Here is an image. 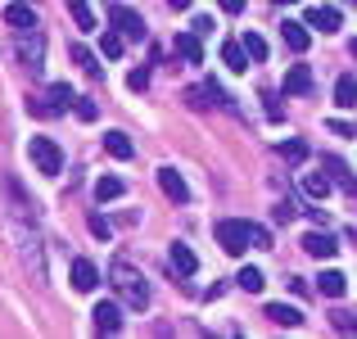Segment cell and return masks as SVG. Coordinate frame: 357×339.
<instances>
[{"label": "cell", "mask_w": 357, "mask_h": 339, "mask_svg": "<svg viewBox=\"0 0 357 339\" xmlns=\"http://www.w3.org/2000/svg\"><path fill=\"white\" fill-rule=\"evenodd\" d=\"M218 244L231 253V258H240V253H249V249H271V231L267 226H258V222H236V218H227V222H218Z\"/></svg>", "instance_id": "6da1fadb"}, {"label": "cell", "mask_w": 357, "mask_h": 339, "mask_svg": "<svg viewBox=\"0 0 357 339\" xmlns=\"http://www.w3.org/2000/svg\"><path fill=\"white\" fill-rule=\"evenodd\" d=\"M109 285L118 289V299H122L127 308H136V312H140V308H149V285H145V276H140L131 262L118 258L114 267H109Z\"/></svg>", "instance_id": "7a4b0ae2"}, {"label": "cell", "mask_w": 357, "mask_h": 339, "mask_svg": "<svg viewBox=\"0 0 357 339\" xmlns=\"http://www.w3.org/2000/svg\"><path fill=\"white\" fill-rule=\"evenodd\" d=\"M27 154H32L36 172H45V176H59V172H63V154H59V145H54L50 136H32Z\"/></svg>", "instance_id": "3957f363"}, {"label": "cell", "mask_w": 357, "mask_h": 339, "mask_svg": "<svg viewBox=\"0 0 357 339\" xmlns=\"http://www.w3.org/2000/svg\"><path fill=\"white\" fill-rule=\"evenodd\" d=\"M105 18L114 23V32L127 36V41H140V36H145V23H140V14H136V9H127V5H109Z\"/></svg>", "instance_id": "277c9868"}, {"label": "cell", "mask_w": 357, "mask_h": 339, "mask_svg": "<svg viewBox=\"0 0 357 339\" xmlns=\"http://www.w3.org/2000/svg\"><path fill=\"white\" fill-rule=\"evenodd\" d=\"M18 59H23L32 73H41V63H45V36L36 32V27L18 32Z\"/></svg>", "instance_id": "5b68a950"}, {"label": "cell", "mask_w": 357, "mask_h": 339, "mask_svg": "<svg viewBox=\"0 0 357 339\" xmlns=\"http://www.w3.org/2000/svg\"><path fill=\"white\" fill-rule=\"evenodd\" d=\"M91 326H96V335H118L122 331V308L118 303H96Z\"/></svg>", "instance_id": "8992f818"}, {"label": "cell", "mask_w": 357, "mask_h": 339, "mask_svg": "<svg viewBox=\"0 0 357 339\" xmlns=\"http://www.w3.org/2000/svg\"><path fill=\"white\" fill-rule=\"evenodd\" d=\"M158 186H163V195L172 204H190V186L181 181V172H176V167H158Z\"/></svg>", "instance_id": "52a82bcc"}, {"label": "cell", "mask_w": 357, "mask_h": 339, "mask_svg": "<svg viewBox=\"0 0 357 339\" xmlns=\"http://www.w3.org/2000/svg\"><path fill=\"white\" fill-rule=\"evenodd\" d=\"M303 249L312 253V258H335V253H340V240H335L331 231H307L303 235Z\"/></svg>", "instance_id": "ba28073f"}, {"label": "cell", "mask_w": 357, "mask_h": 339, "mask_svg": "<svg viewBox=\"0 0 357 339\" xmlns=\"http://www.w3.org/2000/svg\"><path fill=\"white\" fill-rule=\"evenodd\" d=\"M100 285V267L91 258H77L73 262V289H82V294H91V289Z\"/></svg>", "instance_id": "9c48e42d"}, {"label": "cell", "mask_w": 357, "mask_h": 339, "mask_svg": "<svg viewBox=\"0 0 357 339\" xmlns=\"http://www.w3.org/2000/svg\"><path fill=\"white\" fill-rule=\"evenodd\" d=\"M307 27H317V32H340V9L335 5H312L307 9Z\"/></svg>", "instance_id": "30bf717a"}, {"label": "cell", "mask_w": 357, "mask_h": 339, "mask_svg": "<svg viewBox=\"0 0 357 339\" xmlns=\"http://www.w3.org/2000/svg\"><path fill=\"white\" fill-rule=\"evenodd\" d=\"M312 91V68L307 63H294V68L285 73V96H307Z\"/></svg>", "instance_id": "8fae6325"}, {"label": "cell", "mask_w": 357, "mask_h": 339, "mask_svg": "<svg viewBox=\"0 0 357 339\" xmlns=\"http://www.w3.org/2000/svg\"><path fill=\"white\" fill-rule=\"evenodd\" d=\"M5 23L14 27V32H27V27H36V14H32V5H27V0H14V5L5 9Z\"/></svg>", "instance_id": "7c38bea8"}, {"label": "cell", "mask_w": 357, "mask_h": 339, "mask_svg": "<svg viewBox=\"0 0 357 339\" xmlns=\"http://www.w3.org/2000/svg\"><path fill=\"white\" fill-rule=\"evenodd\" d=\"M280 36H285V45H289L294 54H303L307 45H312V32H307V23H285V27H280Z\"/></svg>", "instance_id": "4fadbf2b"}, {"label": "cell", "mask_w": 357, "mask_h": 339, "mask_svg": "<svg viewBox=\"0 0 357 339\" xmlns=\"http://www.w3.org/2000/svg\"><path fill=\"white\" fill-rule=\"evenodd\" d=\"M167 262H172V271H181V276H195V267H199V258L190 253V244H172Z\"/></svg>", "instance_id": "5bb4252c"}, {"label": "cell", "mask_w": 357, "mask_h": 339, "mask_svg": "<svg viewBox=\"0 0 357 339\" xmlns=\"http://www.w3.org/2000/svg\"><path fill=\"white\" fill-rule=\"evenodd\" d=\"M176 54L185 63H204V45H199V32H181L176 36Z\"/></svg>", "instance_id": "9a60e30c"}, {"label": "cell", "mask_w": 357, "mask_h": 339, "mask_svg": "<svg viewBox=\"0 0 357 339\" xmlns=\"http://www.w3.org/2000/svg\"><path fill=\"white\" fill-rule=\"evenodd\" d=\"M317 289H321L326 299H344V289H349V276H344V271H321V280H317Z\"/></svg>", "instance_id": "2e32d148"}, {"label": "cell", "mask_w": 357, "mask_h": 339, "mask_svg": "<svg viewBox=\"0 0 357 339\" xmlns=\"http://www.w3.org/2000/svg\"><path fill=\"white\" fill-rule=\"evenodd\" d=\"M335 105H340V109H357V77H353V73H344V77L335 82Z\"/></svg>", "instance_id": "e0dca14e"}, {"label": "cell", "mask_w": 357, "mask_h": 339, "mask_svg": "<svg viewBox=\"0 0 357 339\" xmlns=\"http://www.w3.org/2000/svg\"><path fill=\"white\" fill-rule=\"evenodd\" d=\"M321 163H326V172H331V181H340V186H344L349 195H357V176H353L349 167L340 163V158H321Z\"/></svg>", "instance_id": "ac0fdd59"}, {"label": "cell", "mask_w": 357, "mask_h": 339, "mask_svg": "<svg viewBox=\"0 0 357 339\" xmlns=\"http://www.w3.org/2000/svg\"><path fill=\"white\" fill-rule=\"evenodd\" d=\"M222 63H227L231 73H244V68H249V54H244V45H240V41H227V45H222Z\"/></svg>", "instance_id": "d6986e66"}, {"label": "cell", "mask_w": 357, "mask_h": 339, "mask_svg": "<svg viewBox=\"0 0 357 339\" xmlns=\"http://www.w3.org/2000/svg\"><path fill=\"white\" fill-rule=\"evenodd\" d=\"M267 322H276V326H298V322H303V312H298V308H289V303H267Z\"/></svg>", "instance_id": "ffe728a7"}, {"label": "cell", "mask_w": 357, "mask_h": 339, "mask_svg": "<svg viewBox=\"0 0 357 339\" xmlns=\"http://www.w3.org/2000/svg\"><path fill=\"white\" fill-rule=\"evenodd\" d=\"M63 5H68L73 23H77L82 32H96V14H91V5H86V0H63Z\"/></svg>", "instance_id": "44dd1931"}, {"label": "cell", "mask_w": 357, "mask_h": 339, "mask_svg": "<svg viewBox=\"0 0 357 339\" xmlns=\"http://www.w3.org/2000/svg\"><path fill=\"white\" fill-rule=\"evenodd\" d=\"M331 186H335L331 172H307V176H303V190L312 195V199H326V195H331Z\"/></svg>", "instance_id": "7402d4cb"}, {"label": "cell", "mask_w": 357, "mask_h": 339, "mask_svg": "<svg viewBox=\"0 0 357 339\" xmlns=\"http://www.w3.org/2000/svg\"><path fill=\"white\" fill-rule=\"evenodd\" d=\"M105 149L114 158H131L136 149H131V140H127V131H105Z\"/></svg>", "instance_id": "603a6c76"}, {"label": "cell", "mask_w": 357, "mask_h": 339, "mask_svg": "<svg viewBox=\"0 0 357 339\" xmlns=\"http://www.w3.org/2000/svg\"><path fill=\"white\" fill-rule=\"evenodd\" d=\"M122 190H127V186H122V176H100V181H96V199H100V204L118 199Z\"/></svg>", "instance_id": "cb8c5ba5"}, {"label": "cell", "mask_w": 357, "mask_h": 339, "mask_svg": "<svg viewBox=\"0 0 357 339\" xmlns=\"http://www.w3.org/2000/svg\"><path fill=\"white\" fill-rule=\"evenodd\" d=\"M240 45H244V54H249V59H258V63L267 59V41H262L258 32H244V36H240Z\"/></svg>", "instance_id": "d4e9b609"}, {"label": "cell", "mask_w": 357, "mask_h": 339, "mask_svg": "<svg viewBox=\"0 0 357 339\" xmlns=\"http://www.w3.org/2000/svg\"><path fill=\"white\" fill-rule=\"evenodd\" d=\"M236 280H240V289H244V294H258V289L267 285V280H262V271H258V267H244V271H240Z\"/></svg>", "instance_id": "484cf974"}, {"label": "cell", "mask_w": 357, "mask_h": 339, "mask_svg": "<svg viewBox=\"0 0 357 339\" xmlns=\"http://www.w3.org/2000/svg\"><path fill=\"white\" fill-rule=\"evenodd\" d=\"M122 45H127V36H122V32H105V41H100V54H105V59H118Z\"/></svg>", "instance_id": "4316f807"}, {"label": "cell", "mask_w": 357, "mask_h": 339, "mask_svg": "<svg viewBox=\"0 0 357 339\" xmlns=\"http://www.w3.org/2000/svg\"><path fill=\"white\" fill-rule=\"evenodd\" d=\"M73 63H82V68H86L91 77H100V63H96V54H91L86 45H73Z\"/></svg>", "instance_id": "83f0119b"}, {"label": "cell", "mask_w": 357, "mask_h": 339, "mask_svg": "<svg viewBox=\"0 0 357 339\" xmlns=\"http://www.w3.org/2000/svg\"><path fill=\"white\" fill-rule=\"evenodd\" d=\"M280 158H285V163H303L307 145H303V140H285V145H280Z\"/></svg>", "instance_id": "f1b7e54d"}, {"label": "cell", "mask_w": 357, "mask_h": 339, "mask_svg": "<svg viewBox=\"0 0 357 339\" xmlns=\"http://www.w3.org/2000/svg\"><path fill=\"white\" fill-rule=\"evenodd\" d=\"M331 326H335V331H344V335H353L357 331V317L344 312V308H335V312H331Z\"/></svg>", "instance_id": "f546056e"}, {"label": "cell", "mask_w": 357, "mask_h": 339, "mask_svg": "<svg viewBox=\"0 0 357 339\" xmlns=\"http://www.w3.org/2000/svg\"><path fill=\"white\" fill-rule=\"evenodd\" d=\"M73 109H77V118H82V122H96V100L82 96V100H73Z\"/></svg>", "instance_id": "4dcf8cb0"}, {"label": "cell", "mask_w": 357, "mask_h": 339, "mask_svg": "<svg viewBox=\"0 0 357 339\" xmlns=\"http://www.w3.org/2000/svg\"><path fill=\"white\" fill-rule=\"evenodd\" d=\"M127 86H131V91H145V86H149V73H145V68H136V73L127 77Z\"/></svg>", "instance_id": "1f68e13d"}, {"label": "cell", "mask_w": 357, "mask_h": 339, "mask_svg": "<svg viewBox=\"0 0 357 339\" xmlns=\"http://www.w3.org/2000/svg\"><path fill=\"white\" fill-rule=\"evenodd\" d=\"M271 218H276V222H289V218H294V204H276V209H271Z\"/></svg>", "instance_id": "d6a6232c"}, {"label": "cell", "mask_w": 357, "mask_h": 339, "mask_svg": "<svg viewBox=\"0 0 357 339\" xmlns=\"http://www.w3.org/2000/svg\"><path fill=\"white\" fill-rule=\"evenodd\" d=\"M91 231H96V235H100V240H109V222H105V218H100V213H91Z\"/></svg>", "instance_id": "836d02e7"}, {"label": "cell", "mask_w": 357, "mask_h": 339, "mask_svg": "<svg viewBox=\"0 0 357 339\" xmlns=\"http://www.w3.org/2000/svg\"><path fill=\"white\" fill-rule=\"evenodd\" d=\"M190 32H199V36H208V32H213V18H204V14H199V18H195V23H190Z\"/></svg>", "instance_id": "e575fe53"}, {"label": "cell", "mask_w": 357, "mask_h": 339, "mask_svg": "<svg viewBox=\"0 0 357 339\" xmlns=\"http://www.w3.org/2000/svg\"><path fill=\"white\" fill-rule=\"evenodd\" d=\"M222 9L227 14H244V0H222Z\"/></svg>", "instance_id": "d590c367"}, {"label": "cell", "mask_w": 357, "mask_h": 339, "mask_svg": "<svg viewBox=\"0 0 357 339\" xmlns=\"http://www.w3.org/2000/svg\"><path fill=\"white\" fill-rule=\"evenodd\" d=\"M167 5H172V9H190V0H167Z\"/></svg>", "instance_id": "8d00e7d4"}, {"label": "cell", "mask_w": 357, "mask_h": 339, "mask_svg": "<svg viewBox=\"0 0 357 339\" xmlns=\"http://www.w3.org/2000/svg\"><path fill=\"white\" fill-rule=\"evenodd\" d=\"M349 50H353V59H357V36H353V45H349Z\"/></svg>", "instance_id": "74e56055"}, {"label": "cell", "mask_w": 357, "mask_h": 339, "mask_svg": "<svg viewBox=\"0 0 357 339\" xmlns=\"http://www.w3.org/2000/svg\"><path fill=\"white\" fill-rule=\"evenodd\" d=\"M276 5H298V0H276Z\"/></svg>", "instance_id": "f35d334b"}]
</instances>
